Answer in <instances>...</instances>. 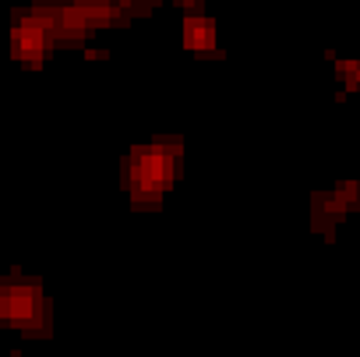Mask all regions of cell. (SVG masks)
I'll return each instance as SVG.
<instances>
[{
	"instance_id": "7a4b0ae2",
	"label": "cell",
	"mask_w": 360,
	"mask_h": 357,
	"mask_svg": "<svg viewBox=\"0 0 360 357\" xmlns=\"http://www.w3.org/2000/svg\"><path fill=\"white\" fill-rule=\"evenodd\" d=\"M43 311V297L36 287H8L0 297V315L15 325H29L32 318H39Z\"/></svg>"
},
{
	"instance_id": "5b68a950",
	"label": "cell",
	"mask_w": 360,
	"mask_h": 357,
	"mask_svg": "<svg viewBox=\"0 0 360 357\" xmlns=\"http://www.w3.org/2000/svg\"><path fill=\"white\" fill-rule=\"evenodd\" d=\"M339 75H342L349 85H360V64H339Z\"/></svg>"
},
{
	"instance_id": "3957f363",
	"label": "cell",
	"mask_w": 360,
	"mask_h": 357,
	"mask_svg": "<svg viewBox=\"0 0 360 357\" xmlns=\"http://www.w3.org/2000/svg\"><path fill=\"white\" fill-rule=\"evenodd\" d=\"M50 25H46V18H22L18 25H15V57H22V61H39L43 57V50H46V43H50Z\"/></svg>"
},
{
	"instance_id": "277c9868",
	"label": "cell",
	"mask_w": 360,
	"mask_h": 357,
	"mask_svg": "<svg viewBox=\"0 0 360 357\" xmlns=\"http://www.w3.org/2000/svg\"><path fill=\"white\" fill-rule=\"evenodd\" d=\"M184 39H188L191 50H212V46H216V25H212L209 18L191 15V18L184 22Z\"/></svg>"
},
{
	"instance_id": "6da1fadb",
	"label": "cell",
	"mask_w": 360,
	"mask_h": 357,
	"mask_svg": "<svg viewBox=\"0 0 360 357\" xmlns=\"http://www.w3.org/2000/svg\"><path fill=\"white\" fill-rule=\"evenodd\" d=\"M169 173H173V159L162 149H138L131 156V184L145 199H155L169 184Z\"/></svg>"
}]
</instances>
